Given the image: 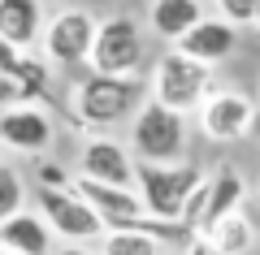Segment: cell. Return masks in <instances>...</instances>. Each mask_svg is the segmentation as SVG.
Listing matches in <instances>:
<instances>
[{
  "instance_id": "5bb4252c",
  "label": "cell",
  "mask_w": 260,
  "mask_h": 255,
  "mask_svg": "<svg viewBox=\"0 0 260 255\" xmlns=\"http://www.w3.org/2000/svg\"><path fill=\"white\" fill-rule=\"evenodd\" d=\"M204 18H208L204 5H195V0H156L148 9V26L160 39H169V44H182Z\"/></svg>"
},
{
  "instance_id": "e0dca14e",
  "label": "cell",
  "mask_w": 260,
  "mask_h": 255,
  "mask_svg": "<svg viewBox=\"0 0 260 255\" xmlns=\"http://www.w3.org/2000/svg\"><path fill=\"white\" fill-rule=\"evenodd\" d=\"M100 255H165V238L152 229H113L104 234Z\"/></svg>"
},
{
  "instance_id": "2e32d148",
  "label": "cell",
  "mask_w": 260,
  "mask_h": 255,
  "mask_svg": "<svg viewBox=\"0 0 260 255\" xmlns=\"http://www.w3.org/2000/svg\"><path fill=\"white\" fill-rule=\"evenodd\" d=\"M204 242L213 246V255H247L251 246H256V225H251L247 212H234V216H225L221 225L208 229Z\"/></svg>"
},
{
  "instance_id": "44dd1931",
  "label": "cell",
  "mask_w": 260,
  "mask_h": 255,
  "mask_svg": "<svg viewBox=\"0 0 260 255\" xmlns=\"http://www.w3.org/2000/svg\"><path fill=\"white\" fill-rule=\"evenodd\" d=\"M35 177H39V191H74V177H65V169L61 164H39L35 169Z\"/></svg>"
},
{
  "instance_id": "6da1fadb",
  "label": "cell",
  "mask_w": 260,
  "mask_h": 255,
  "mask_svg": "<svg viewBox=\"0 0 260 255\" xmlns=\"http://www.w3.org/2000/svg\"><path fill=\"white\" fill-rule=\"evenodd\" d=\"M148 91L143 78H104V74H83L74 82V117L91 130H113L121 121H135Z\"/></svg>"
},
{
  "instance_id": "8992f818",
  "label": "cell",
  "mask_w": 260,
  "mask_h": 255,
  "mask_svg": "<svg viewBox=\"0 0 260 255\" xmlns=\"http://www.w3.org/2000/svg\"><path fill=\"white\" fill-rule=\"evenodd\" d=\"M95 30H100V22L87 9H56L44 26V61L61 65V69L87 65L95 48Z\"/></svg>"
},
{
  "instance_id": "d4e9b609",
  "label": "cell",
  "mask_w": 260,
  "mask_h": 255,
  "mask_svg": "<svg viewBox=\"0 0 260 255\" xmlns=\"http://www.w3.org/2000/svg\"><path fill=\"white\" fill-rule=\"evenodd\" d=\"M251 138L260 143V108H256V126H251Z\"/></svg>"
},
{
  "instance_id": "cb8c5ba5",
  "label": "cell",
  "mask_w": 260,
  "mask_h": 255,
  "mask_svg": "<svg viewBox=\"0 0 260 255\" xmlns=\"http://www.w3.org/2000/svg\"><path fill=\"white\" fill-rule=\"evenodd\" d=\"M56 255H95V251H87V246H61Z\"/></svg>"
},
{
  "instance_id": "5b68a950",
  "label": "cell",
  "mask_w": 260,
  "mask_h": 255,
  "mask_svg": "<svg viewBox=\"0 0 260 255\" xmlns=\"http://www.w3.org/2000/svg\"><path fill=\"white\" fill-rule=\"evenodd\" d=\"M130 147L139 164H182L186 152V117L165 104L148 100L130 121Z\"/></svg>"
},
{
  "instance_id": "7a4b0ae2",
  "label": "cell",
  "mask_w": 260,
  "mask_h": 255,
  "mask_svg": "<svg viewBox=\"0 0 260 255\" xmlns=\"http://www.w3.org/2000/svg\"><path fill=\"white\" fill-rule=\"evenodd\" d=\"M204 169L200 164H139V191L143 208L156 225H169V229H182V216H186V203L195 199V191L204 186ZM186 234V229H182Z\"/></svg>"
},
{
  "instance_id": "3957f363",
  "label": "cell",
  "mask_w": 260,
  "mask_h": 255,
  "mask_svg": "<svg viewBox=\"0 0 260 255\" xmlns=\"http://www.w3.org/2000/svg\"><path fill=\"white\" fill-rule=\"evenodd\" d=\"M213 78L217 74L208 69V65L191 61V56H182L178 48H169V52L156 56V65H152V78H148V100L165 104V108L174 113H195L200 117V108H204L208 100H213Z\"/></svg>"
},
{
  "instance_id": "277c9868",
  "label": "cell",
  "mask_w": 260,
  "mask_h": 255,
  "mask_svg": "<svg viewBox=\"0 0 260 255\" xmlns=\"http://www.w3.org/2000/svg\"><path fill=\"white\" fill-rule=\"evenodd\" d=\"M143 61H148V39H143V26L130 13H113V18L100 22L95 30V48H91V74H104V78H139Z\"/></svg>"
},
{
  "instance_id": "9a60e30c",
  "label": "cell",
  "mask_w": 260,
  "mask_h": 255,
  "mask_svg": "<svg viewBox=\"0 0 260 255\" xmlns=\"http://www.w3.org/2000/svg\"><path fill=\"white\" fill-rule=\"evenodd\" d=\"M0 246L13 255H48L52 246V229L39 212H18L0 225Z\"/></svg>"
},
{
  "instance_id": "ffe728a7",
  "label": "cell",
  "mask_w": 260,
  "mask_h": 255,
  "mask_svg": "<svg viewBox=\"0 0 260 255\" xmlns=\"http://www.w3.org/2000/svg\"><path fill=\"white\" fill-rule=\"evenodd\" d=\"M217 9H221L217 18H225L234 30H243V26H256V0H221Z\"/></svg>"
},
{
  "instance_id": "4fadbf2b",
  "label": "cell",
  "mask_w": 260,
  "mask_h": 255,
  "mask_svg": "<svg viewBox=\"0 0 260 255\" xmlns=\"http://www.w3.org/2000/svg\"><path fill=\"white\" fill-rule=\"evenodd\" d=\"M39 26H44V9L35 0H0V39H9L18 52H30L39 39Z\"/></svg>"
},
{
  "instance_id": "83f0119b",
  "label": "cell",
  "mask_w": 260,
  "mask_h": 255,
  "mask_svg": "<svg viewBox=\"0 0 260 255\" xmlns=\"http://www.w3.org/2000/svg\"><path fill=\"white\" fill-rule=\"evenodd\" d=\"M0 255H13V251H5V246H0Z\"/></svg>"
},
{
  "instance_id": "ba28073f",
  "label": "cell",
  "mask_w": 260,
  "mask_h": 255,
  "mask_svg": "<svg viewBox=\"0 0 260 255\" xmlns=\"http://www.w3.org/2000/svg\"><path fill=\"white\" fill-rule=\"evenodd\" d=\"M256 108L260 104L243 91H213V100L200 108L195 121H200V134L213 143H239V138H251Z\"/></svg>"
},
{
  "instance_id": "8fae6325",
  "label": "cell",
  "mask_w": 260,
  "mask_h": 255,
  "mask_svg": "<svg viewBox=\"0 0 260 255\" xmlns=\"http://www.w3.org/2000/svg\"><path fill=\"white\" fill-rule=\"evenodd\" d=\"M174 48L182 56H191V61H200V65L213 69V65H221V61L234 56V48H239V30H234L225 18H204L182 44H174Z\"/></svg>"
},
{
  "instance_id": "ac0fdd59",
  "label": "cell",
  "mask_w": 260,
  "mask_h": 255,
  "mask_svg": "<svg viewBox=\"0 0 260 255\" xmlns=\"http://www.w3.org/2000/svg\"><path fill=\"white\" fill-rule=\"evenodd\" d=\"M22 199H26L22 173H18V169H9V164H0V225L22 212Z\"/></svg>"
},
{
  "instance_id": "603a6c76",
  "label": "cell",
  "mask_w": 260,
  "mask_h": 255,
  "mask_svg": "<svg viewBox=\"0 0 260 255\" xmlns=\"http://www.w3.org/2000/svg\"><path fill=\"white\" fill-rule=\"evenodd\" d=\"M182 255H213V246L204 242V238H191V242H186V251Z\"/></svg>"
},
{
  "instance_id": "7402d4cb",
  "label": "cell",
  "mask_w": 260,
  "mask_h": 255,
  "mask_svg": "<svg viewBox=\"0 0 260 255\" xmlns=\"http://www.w3.org/2000/svg\"><path fill=\"white\" fill-rule=\"evenodd\" d=\"M26 56H30V52H18V48H13L9 39H0V74H18Z\"/></svg>"
},
{
  "instance_id": "9c48e42d",
  "label": "cell",
  "mask_w": 260,
  "mask_h": 255,
  "mask_svg": "<svg viewBox=\"0 0 260 255\" xmlns=\"http://www.w3.org/2000/svg\"><path fill=\"white\" fill-rule=\"evenodd\" d=\"M39 212H44L48 229L65 242H95V238L104 242V234H109L104 221L74 191H39Z\"/></svg>"
},
{
  "instance_id": "52a82bcc",
  "label": "cell",
  "mask_w": 260,
  "mask_h": 255,
  "mask_svg": "<svg viewBox=\"0 0 260 255\" xmlns=\"http://www.w3.org/2000/svg\"><path fill=\"white\" fill-rule=\"evenodd\" d=\"M78 177L100 182V186H117V191H135V182H139V160H135V152L126 143H117L109 134H95L78 152Z\"/></svg>"
},
{
  "instance_id": "4316f807",
  "label": "cell",
  "mask_w": 260,
  "mask_h": 255,
  "mask_svg": "<svg viewBox=\"0 0 260 255\" xmlns=\"http://www.w3.org/2000/svg\"><path fill=\"white\" fill-rule=\"evenodd\" d=\"M5 152H9V147H5V143H0V164H5Z\"/></svg>"
},
{
  "instance_id": "f1b7e54d",
  "label": "cell",
  "mask_w": 260,
  "mask_h": 255,
  "mask_svg": "<svg viewBox=\"0 0 260 255\" xmlns=\"http://www.w3.org/2000/svg\"><path fill=\"white\" fill-rule=\"evenodd\" d=\"M256 195H260V186H256Z\"/></svg>"
},
{
  "instance_id": "d6986e66",
  "label": "cell",
  "mask_w": 260,
  "mask_h": 255,
  "mask_svg": "<svg viewBox=\"0 0 260 255\" xmlns=\"http://www.w3.org/2000/svg\"><path fill=\"white\" fill-rule=\"evenodd\" d=\"M26 104H35V91L18 74H0V108L9 113V108H26Z\"/></svg>"
},
{
  "instance_id": "484cf974",
  "label": "cell",
  "mask_w": 260,
  "mask_h": 255,
  "mask_svg": "<svg viewBox=\"0 0 260 255\" xmlns=\"http://www.w3.org/2000/svg\"><path fill=\"white\" fill-rule=\"evenodd\" d=\"M251 30H260V0H256V26H251Z\"/></svg>"
},
{
  "instance_id": "30bf717a",
  "label": "cell",
  "mask_w": 260,
  "mask_h": 255,
  "mask_svg": "<svg viewBox=\"0 0 260 255\" xmlns=\"http://www.w3.org/2000/svg\"><path fill=\"white\" fill-rule=\"evenodd\" d=\"M0 143L9 147V152L39 156L48 143H52V121H48V113H39L35 104L9 108V113H0Z\"/></svg>"
},
{
  "instance_id": "7c38bea8",
  "label": "cell",
  "mask_w": 260,
  "mask_h": 255,
  "mask_svg": "<svg viewBox=\"0 0 260 255\" xmlns=\"http://www.w3.org/2000/svg\"><path fill=\"white\" fill-rule=\"evenodd\" d=\"M243 199H247V177L239 173V169H230V164H221L213 177H208V203H204V221H200V234L204 238L213 225H221L225 216H234V212H243Z\"/></svg>"
}]
</instances>
